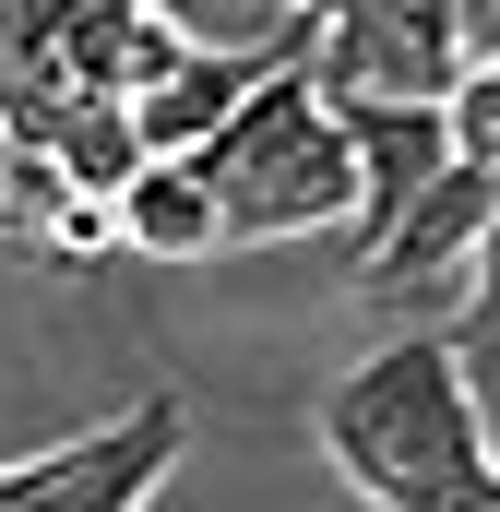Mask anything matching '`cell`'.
I'll return each instance as SVG.
<instances>
[{"mask_svg": "<svg viewBox=\"0 0 500 512\" xmlns=\"http://www.w3.org/2000/svg\"><path fill=\"white\" fill-rule=\"evenodd\" d=\"M322 453L381 512H429L441 489H465V477H500L453 334H393V346H370L346 382L322 393Z\"/></svg>", "mask_w": 500, "mask_h": 512, "instance_id": "obj_1", "label": "cell"}, {"mask_svg": "<svg viewBox=\"0 0 500 512\" xmlns=\"http://www.w3.org/2000/svg\"><path fill=\"white\" fill-rule=\"evenodd\" d=\"M179 167L215 179L227 251H239V239H322V227L358 215V167H346V131H334V108H322L310 60L274 72L262 96H239V120L215 131L203 155H179Z\"/></svg>", "mask_w": 500, "mask_h": 512, "instance_id": "obj_2", "label": "cell"}, {"mask_svg": "<svg viewBox=\"0 0 500 512\" xmlns=\"http://www.w3.org/2000/svg\"><path fill=\"white\" fill-rule=\"evenodd\" d=\"M322 48V12H286L262 48H179L143 96H131L120 120H131V143H143V167H179V155H203L215 131L239 120V96H262L274 72H298Z\"/></svg>", "mask_w": 500, "mask_h": 512, "instance_id": "obj_3", "label": "cell"}, {"mask_svg": "<svg viewBox=\"0 0 500 512\" xmlns=\"http://www.w3.org/2000/svg\"><path fill=\"white\" fill-rule=\"evenodd\" d=\"M489 215H500V167H441L370 251L346 262L358 298H477V251H489Z\"/></svg>", "mask_w": 500, "mask_h": 512, "instance_id": "obj_4", "label": "cell"}, {"mask_svg": "<svg viewBox=\"0 0 500 512\" xmlns=\"http://www.w3.org/2000/svg\"><path fill=\"white\" fill-rule=\"evenodd\" d=\"M108 239L143 251V262H215V251H227L215 179H203V167H143L120 203H108Z\"/></svg>", "mask_w": 500, "mask_h": 512, "instance_id": "obj_5", "label": "cell"}, {"mask_svg": "<svg viewBox=\"0 0 500 512\" xmlns=\"http://www.w3.org/2000/svg\"><path fill=\"white\" fill-rule=\"evenodd\" d=\"M36 155L84 191V203H120L131 179H143V143H131V120L120 108H96V96H60L48 108V131H36Z\"/></svg>", "mask_w": 500, "mask_h": 512, "instance_id": "obj_6", "label": "cell"}, {"mask_svg": "<svg viewBox=\"0 0 500 512\" xmlns=\"http://www.w3.org/2000/svg\"><path fill=\"white\" fill-rule=\"evenodd\" d=\"M179 441H191V417H179V393H155V405H131L120 429H108V465L84 477V501H72V512H143V501H155V477L179 465Z\"/></svg>", "mask_w": 500, "mask_h": 512, "instance_id": "obj_7", "label": "cell"}]
</instances>
